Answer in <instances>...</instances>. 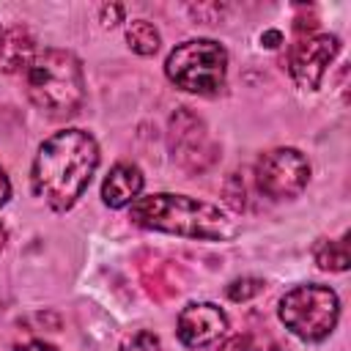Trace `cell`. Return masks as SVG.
Masks as SVG:
<instances>
[{
  "mask_svg": "<svg viewBox=\"0 0 351 351\" xmlns=\"http://www.w3.org/2000/svg\"><path fill=\"white\" fill-rule=\"evenodd\" d=\"M99 167V145L85 129H63L38 145L30 167V184L55 211H69L88 189Z\"/></svg>",
  "mask_w": 351,
  "mask_h": 351,
  "instance_id": "obj_1",
  "label": "cell"
},
{
  "mask_svg": "<svg viewBox=\"0 0 351 351\" xmlns=\"http://www.w3.org/2000/svg\"><path fill=\"white\" fill-rule=\"evenodd\" d=\"M129 219L137 228L162 230L184 239L230 241L239 233L236 219H230L219 206L176 192H156L137 197L129 208Z\"/></svg>",
  "mask_w": 351,
  "mask_h": 351,
  "instance_id": "obj_2",
  "label": "cell"
},
{
  "mask_svg": "<svg viewBox=\"0 0 351 351\" xmlns=\"http://www.w3.org/2000/svg\"><path fill=\"white\" fill-rule=\"evenodd\" d=\"M27 99L52 118H69L85 99L82 63L69 49H44L25 71Z\"/></svg>",
  "mask_w": 351,
  "mask_h": 351,
  "instance_id": "obj_3",
  "label": "cell"
},
{
  "mask_svg": "<svg viewBox=\"0 0 351 351\" xmlns=\"http://www.w3.org/2000/svg\"><path fill=\"white\" fill-rule=\"evenodd\" d=\"M167 80L186 90L200 96H214L225 85L228 77V52L214 38H189L170 49L165 60Z\"/></svg>",
  "mask_w": 351,
  "mask_h": 351,
  "instance_id": "obj_4",
  "label": "cell"
},
{
  "mask_svg": "<svg viewBox=\"0 0 351 351\" xmlns=\"http://www.w3.org/2000/svg\"><path fill=\"white\" fill-rule=\"evenodd\" d=\"M277 315L285 324V329L299 340L321 343L337 326L340 299L329 285H318V282L296 285L280 299Z\"/></svg>",
  "mask_w": 351,
  "mask_h": 351,
  "instance_id": "obj_5",
  "label": "cell"
},
{
  "mask_svg": "<svg viewBox=\"0 0 351 351\" xmlns=\"http://www.w3.org/2000/svg\"><path fill=\"white\" fill-rule=\"evenodd\" d=\"M310 162L296 148H271L255 165V184L271 200H291L304 192Z\"/></svg>",
  "mask_w": 351,
  "mask_h": 351,
  "instance_id": "obj_6",
  "label": "cell"
},
{
  "mask_svg": "<svg viewBox=\"0 0 351 351\" xmlns=\"http://www.w3.org/2000/svg\"><path fill=\"white\" fill-rule=\"evenodd\" d=\"M170 154L186 173H203L217 162V145L206 129V123L186 107L176 110L170 118Z\"/></svg>",
  "mask_w": 351,
  "mask_h": 351,
  "instance_id": "obj_7",
  "label": "cell"
},
{
  "mask_svg": "<svg viewBox=\"0 0 351 351\" xmlns=\"http://www.w3.org/2000/svg\"><path fill=\"white\" fill-rule=\"evenodd\" d=\"M340 52V38L332 33H310L302 36L288 55V69L293 82L302 90H315L326 74V66Z\"/></svg>",
  "mask_w": 351,
  "mask_h": 351,
  "instance_id": "obj_8",
  "label": "cell"
},
{
  "mask_svg": "<svg viewBox=\"0 0 351 351\" xmlns=\"http://www.w3.org/2000/svg\"><path fill=\"white\" fill-rule=\"evenodd\" d=\"M225 332H228V315L211 302H195V304H186L178 313L176 335L186 348L211 346Z\"/></svg>",
  "mask_w": 351,
  "mask_h": 351,
  "instance_id": "obj_9",
  "label": "cell"
},
{
  "mask_svg": "<svg viewBox=\"0 0 351 351\" xmlns=\"http://www.w3.org/2000/svg\"><path fill=\"white\" fill-rule=\"evenodd\" d=\"M143 184H145V178H143V170L137 165L118 162L115 167H110L107 178L101 184V200L110 208H126L140 197Z\"/></svg>",
  "mask_w": 351,
  "mask_h": 351,
  "instance_id": "obj_10",
  "label": "cell"
},
{
  "mask_svg": "<svg viewBox=\"0 0 351 351\" xmlns=\"http://www.w3.org/2000/svg\"><path fill=\"white\" fill-rule=\"evenodd\" d=\"M36 38L27 27L16 25V27H8L3 36H0V71L5 74H19V71H27L30 63L36 60Z\"/></svg>",
  "mask_w": 351,
  "mask_h": 351,
  "instance_id": "obj_11",
  "label": "cell"
},
{
  "mask_svg": "<svg viewBox=\"0 0 351 351\" xmlns=\"http://www.w3.org/2000/svg\"><path fill=\"white\" fill-rule=\"evenodd\" d=\"M318 269L324 271H346L351 266V252H348V233L340 239H324L313 250Z\"/></svg>",
  "mask_w": 351,
  "mask_h": 351,
  "instance_id": "obj_12",
  "label": "cell"
},
{
  "mask_svg": "<svg viewBox=\"0 0 351 351\" xmlns=\"http://www.w3.org/2000/svg\"><path fill=\"white\" fill-rule=\"evenodd\" d=\"M126 44L137 55H156L162 38H159V30L148 19H132L126 25Z\"/></svg>",
  "mask_w": 351,
  "mask_h": 351,
  "instance_id": "obj_13",
  "label": "cell"
},
{
  "mask_svg": "<svg viewBox=\"0 0 351 351\" xmlns=\"http://www.w3.org/2000/svg\"><path fill=\"white\" fill-rule=\"evenodd\" d=\"M261 291H263V280H258V277H241V280H233L225 288L230 302H247V299L258 296Z\"/></svg>",
  "mask_w": 351,
  "mask_h": 351,
  "instance_id": "obj_14",
  "label": "cell"
},
{
  "mask_svg": "<svg viewBox=\"0 0 351 351\" xmlns=\"http://www.w3.org/2000/svg\"><path fill=\"white\" fill-rule=\"evenodd\" d=\"M118 351H165V346H162V340H159L154 332L140 329V332L129 335V337L121 343Z\"/></svg>",
  "mask_w": 351,
  "mask_h": 351,
  "instance_id": "obj_15",
  "label": "cell"
},
{
  "mask_svg": "<svg viewBox=\"0 0 351 351\" xmlns=\"http://www.w3.org/2000/svg\"><path fill=\"white\" fill-rule=\"evenodd\" d=\"M101 22H104V27H115L118 22H123V5H118V3L101 5Z\"/></svg>",
  "mask_w": 351,
  "mask_h": 351,
  "instance_id": "obj_16",
  "label": "cell"
},
{
  "mask_svg": "<svg viewBox=\"0 0 351 351\" xmlns=\"http://www.w3.org/2000/svg\"><path fill=\"white\" fill-rule=\"evenodd\" d=\"M219 351H252V340L247 335H236V337H228Z\"/></svg>",
  "mask_w": 351,
  "mask_h": 351,
  "instance_id": "obj_17",
  "label": "cell"
},
{
  "mask_svg": "<svg viewBox=\"0 0 351 351\" xmlns=\"http://www.w3.org/2000/svg\"><path fill=\"white\" fill-rule=\"evenodd\" d=\"M11 351H58V348L44 340H27V343H16Z\"/></svg>",
  "mask_w": 351,
  "mask_h": 351,
  "instance_id": "obj_18",
  "label": "cell"
},
{
  "mask_svg": "<svg viewBox=\"0 0 351 351\" xmlns=\"http://www.w3.org/2000/svg\"><path fill=\"white\" fill-rule=\"evenodd\" d=\"M261 44L269 47V49H277V47L282 44V33H280V30H266V33L261 36Z\"/></svg>",
  "mask_w": 351,
  "mask_h": 351,
  "instance_id": "obj_19",
  "label": "cell"
},
{
  "mask_svg": "<svg viewBox=\"0 0 351 351\" xmlns=\"http://www.w3.org/2000/svg\"><path fill=\"white\" fill-rule=\"evenodd\" d=\"M8 197H11V184H8V176L0 170V208L5 206Z\"/></svg>",
  "mask_w": 351,
  "mask_h": 351,
  "instance_id": "obj_20",
  "label": "cell"
},
{
  "mask_svg": "<svg viewBox=\"0 0 351 351\" xmlns=\"http://www.w3.org/2000/svg\"><path fill=\"white\" fill-rule=\"evenodd\" d=\"M3 247H5V228L0 225V250H3Z\"/></svg>",
  "mask_w": 351,
  "mask_h": 351,
  "instance_id": "obj_21",
  "label": "cell"
},
{
  "mask_svg": "<svg viewBox=\"0 0 351 351\" xmlns=\"http://www.w3.org/2000/svg\"><path fill=\"white\" fill-rule=\"evenodd\" d=\"M0 36H3V33H0Z\"/></svg>",
  "mask_w": 351,
  "mask_h": 351,
  "instance_id": "obj_22",
  "label": "cell"
}]
</instances>
